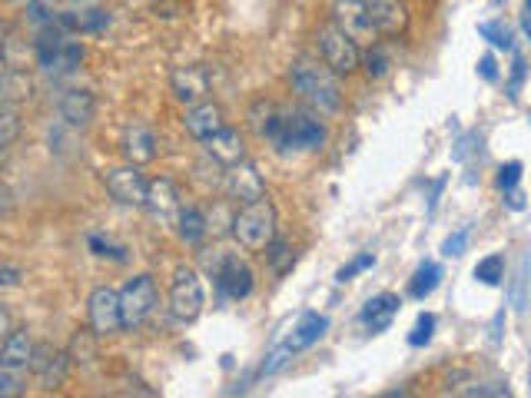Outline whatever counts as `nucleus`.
Segmentation results:
<instances>
[{"instance_id": "nucleus-12", "label": "nucleus", "mask_w": 531, "mask_h": 398, "mask_svg": "<svg viewBox=\"0 0 531 398\" xmlns=\"http://www.w3.org/2000/svg\"><path fill=\"white\" fill-rule=\"evenodd\" d=\"M226 193H229V199H236L239 206L256 203V199L266 196V180L253 163L239 160L229 166V173H226Z\"/></svg>"}, {"instance_id": "nucleus-8", "label": "nucleus", "mask_w": 531, "mask_h": 398, "mask_svg": "<svg viewBox=\"0 0 531 398\" xmlns=\"http://www.w3.org/2000/svg\"><path fill=\"white\" fill-rule=\"evenodd\" d=\"M87 322L90 329L107 339V335H117L123 329V316H120V292L110 286H97L87 299Z\"/></svg>"}, {"instance_id": "nucleus-38", "label": "nucleus", "mask_w": 531, "mask_h": 398, "mask_svg": "<svg viewBox=\"0 0 531 398\" xmlns=\"http://www.w3.org/2000/svg\"><path fill=\"white\" fill-rule=\"evenodd\" d=\"M478 77H482L485 83H495V80H498V64H495L492 54L478 57Z\"/></svg>"}, {"instance_id": "nucleus-9", "label": "nucleus", "mask_w": 531, "mask_h": 398, "mask_svg": "<svg viewBox=\"0 0 531 398\" xmlns=\"http://www.w3.org/2000/svg\"><path fill=\"white\" fill-rule=\"evenodd\" d=\"M103 186H107V193L117 199L120 206H143L147 203L150 180L140 173L137 163H127V166H117V170H110L107 176H103Z\"/></svg>"}, {"instance_id": "nucleus-47", "label": "nucleus", "mask_w": 531, "mask_h": 398, "mask_svg": "<svg viewBox=\"0 0 531 398\" xmlns=\"http://www.w3.org/2000/svg\"><path fill=\"white\" fill-rule=\"evenodd\" d=\"M4 40H7V24L0 20V44H4Z\"/></svg>"}, {"instance_id": "nucleus-14", "label": "nucleus", "mask_w": 531, "mask_h": 398, "mask_svg": "<svg viewBox=\"0 0 531 398\" xmlns=\"http://www.w3.org/2000/svg\"><path fill=\"white\" fill-rule=\"evenodd\" d=\"M57 113H60V120H64L67 127L83 130V127H90L93 113H97V100H93L90 90H80V87L64 90V93H60V100H57Z\"/></svg>"}, {"instance_id": "nucleus-4", "label": "nucleus", "mask_w": 531, "mask_h": 398, "mask_svg": "<svg viewBox=\"0 0 531 398\" xmlns=\"http://www.w3.org/2000/svg\"><path fill=\"white\" fill-rule=\"evenodd\" d=\"M206 309V289L200 272L190 266H180L170 282V312L176 322H196Z\"/></svg>"}, {"instance_id": "nucleus-35", "label": "nucleus", "mask_w": 531, "mask_h": 398, "mask_svg": "<svg viewBox=\"0 0 531 398\" xmlns=\"http://www.w3.org/2000/svg\"><path fill=\"white\" fill-rule=\"evenodd\" d=\"M522 183V163L512 160V163H505L502 170H498V190H515V186Z\"/></svg>"}, {"instance_id": "nucleus-6", "label": "nucleus", "mask_w": 531, "mask_h": 398, "mask_svg": "<svg viewBox=\"0 0 531 398\" xmlns=\"http://www.w3.org/2000/svg\"><path fill=\"white\" fill-rule=\"evenodd\" d=\"M332 24H336L349 40H356L359 47L379 44V27L372 20L369 7L362 0H332Z\"/></svg>"}, {"instance_id": "nucleus-49", "label": "nucleus", "mask_w": 531, "mask_h": 398, "mask_svg": "<svg viewBox=\"0 0 531 398\" xmlns=\"http://www.w3.org/2000/svg\"><path fill=\"white\" fill-rule=\"evenodd\" d=\"M525 10H528V14H531V0H528V4H525Z\"/></svg>"}, {"instance_id": "nucleus-5", "label": "nucleus", "mask_w": 531, "mask_h": 398, "mask_svg": "<svg viewBox=\"0 0 531 398\" xmlns=\"http://www.w3.org/2000/svg\"><path fill=\"white\" fill-rule=\"evenodd\" d=\"M156 299H160V292H156V279L150 276V272H140V276H133L127 286L120 289L123 329H140L143 322L153 316Z\"/></svg>"}, {"instance_id": "nucleus-48", "label": "nucleus", "mask_w": 531, "mask_h": 398, "mask_svg": "<svg viewBox=\"0 0 531 398\" xmlns=\"http://www.w3.org/2000/svg\"><path fill=\"white\" fill-rule=\"evenodd\" d=\"M0 206H4V190H0Z\"/></svg>"}, {"instance_id": "nucleus-43", "label": "nucleus", "mask_w": 531, "mask_h": 398, "mask_svg": "<svg viewBox=\"0 0 531 398\" xmlns=\"http://www.w3.org/2000/svg\"><path fill=\"white\" fill-rule=\"evenodd\" d=\"M4 110H7V83L0 80V113H4Z\"/></svg>"}, {"instance_id": "nucleus-45", "label": "nucleus", "mask_w": 531, "mask_h": 398, "mask_svg": "<svg viewBox=\"0 0 531 398\" xmlns=\"http://www.w3.org/2000/svg\"><path fill=\"white\" fill-rule=\"evenodd\" d=\"M522 27H525V34L531 37V14H525V17H522Z\"/></svg>"}, {"instance_id": "nucleus-2", "label": "nucleus", "mask_w": 531, "mask_h": 398, "mask_svg": "<svg viewBox=\"0 0 531 398\" xmlns=\"http://www.w3.org/2000/svg\"><path fill=\"white\" fill-rule=\"evenodd\" d=\"M233 239L246 253H266V246L276 239V206L269 203V196L239 206L233 216Z\"/></svg>"}, {"instance_id": "nucleus-31", "label": "nucleus", "mask_w": 531, "mask_h": 398, "mask_svg": "<svg viewBox=\"0 0 531 398\" xmlns=\"http://www.w3.org/2000/svg\"><path fill=\"white\" fill-rule=\"evenodd\" d=\"M362 67H366V73H369L372 80L385 77V73H389V67H392L389 50H385L382 44H372V47H369V54L362 57Z\"/></svg>"}, {"instance_id": "nucleus-11", "label": "nucleus", "mask_w": 531, "mask_h": 398, "mask_svg": "<svg viewBox=\"0 0 531 398\" xmlns=\"http://www.w3.org/2000/svg\"><path fill=\"white\" fill-rule=\"evenodd\" d=\"M70 365H74L70 352H60V349H54V345H37L34 365H30V372L37 375V382L44 385V389L54 392V389H60V385L67 382Z\"/></svg>"}, {"instance_id": "nucleus-7", "label": "nucleus", "mask_w": 531, "mask_h": 398, "mask_svg": "<svg viewBox=\"0 0 531 398\" xmlns=\"http://www.w3.org/2000/svg\"><path fill=\"white\" fill-rule=\"evenodd\" d=\"M326 146V127L312 113H283V136L279 150H322Z\"/></svg>"}, {"instance_id": "nucleus-36", "label": "nucleus", "mask_w": 531, "mask_h": 398, "mask_svg": "<svg viewBox=\"0 0 531 398\" xmlns=\"http://www.w3.org/2000/svg\"><path fill=\"white\" fill-rule=\"evenodd\" d=\"M90 249H93V253H97L100 259H117V263H123V259H127V256H123L120 246H113L110 239H103V236H90Z\"/></svg>"}, {"instance_id": "nucleus-30", "label": "nucleus", "mask_w": 531, "mask_h": 398, "mask_svg": "<svg viewBox=\"0 0 531 398\" xmlns=\"http://www.w3.org/2000/svg\"><path fill=\"white\" fill-rule=\"evenodd\" d=\"M475 279L478 282H485V286H498V282L505 279V256H485V259H478V266H475Z\"/></svg>"}, {"instance_id": "nucleus-21", "label": "nucleus", "mask_w": 531, "mask_h": 398, "mask_svg": "<svg viewBox=\"0 0 531 398\" xmlns=\"http://www.w3.org/2000/svg\"><path fill=\"white\" fill-rule=\"evenodd\" d=\"M123 156H127L130 163L137 166H147L156 160V136L150 127H143V123H133L123 133Z\"/></svg>"}, {"instance_id": "nucleus-46", "label": "nucleus", "mask_w": 531, "mask_h": 398, "mask_svg": "<svg viewBox=\"0 0 531 398\" xmlns=\"http://www.w3.org/2000/svg\"><path fill=\"white\" fill-rule=\"evenodd\" d=\"M4 73H7V57L0 54V80H4Z\"/></svg>"}, {"instance_id": "nucleus-29", "label": "nucleus", "mask_w": 531, "mask_h": 398, "mask_svg": "<svg viewBox=\"0 0 531 398\" xmlns=\"http://www.w3.org/2000/svg\"><path fill=\"white\" fill-rule=\"evenodd\" d=\"M27 392V372L0 362V398H14Z\"/></svg>"}, {"instance_id": "nucleus-1", "label": "nucleus", "mask_w": 531, "mask_h": 398, "mask_svg": "<svg viewBox=\"0 0 531 398\" xmlns=\"http://www.w3.org/2000/svg\"><path fill=\"white\" fill-rule=\"evenodd\" d=\"M289 83L293 90L303 97L309 107H316L319 113H339L342 110V87L339 77L319 60H296L289 70Z\"/></svg>"}, {"instance_id": "nucleus-25", "label": "nucleus", "mask_w": 531, "mask_h": 398, "mask_svg": "<svg viewBox=\"0 0 531 398\" xmlns=\"http://www.w3.org/2000/svg\"><path fill=\"white\" fill-rule=\"evenodd\" d=\"M442 282V266L439 263H422L419 269H415V276L409 279V296L412 299H429L435 289H439Z\"/></svg>"}, {"instance_id": "nucleus-34", "label": "nucleus", "mask_w": 531, "mask_h": 398, "mask_svg": "<svg viewBox=\"0 0 531 398\" xmlns=\"http://www.w3.org/2000/svg\"><path fill=\"white\" fill-rule=\"evenodd\" d=\"M468 236H472V229H468V226L455 229L452 236H445V243H442V256H449V259L462 256V253H465V246H468Z\"/></svg>"}, {"instance_id": "nucleus-16", "label": "nucleus", "mask_w": 531, "mask_h": 398, "mask_svg": "<svg viewBox=\"0 0 531 398\" xmlns=\"http://www.w3.org/2000/svg\"><path fill=\"white\" fill-rule=\"evenodd\" d=\"M183 127H186V133L193 136V140L203 143V140H210L216 130L226 127V123H223V110L216 107V103H210V100H200V103H193V107H186Z\"/></svg>"}, {"instance_id": "nucleus-18", "label": "nucleus", "mask_w": 531, "mask_h": 398, "mask_svg": "<svg viewBox=\"0 0 531 398\" xmlns=\"http://www.w3.org/2000/svg\"><path fill=\"white\" fill-rule=\"evenodd\" d=\"M34 352H37V342L30 339L27 329L7 332L4 342H0V362L14 365V369H24V372H30V365H34Z\"/></svg>"}, {"instance_id": "nucleus-20", "label": "nucleus", "mask_w": 531, "mask_h": 398, "mask_svg": "<svg viewBox=\"0 0 531 398\" xmlns=\"http://www.w3.org/2000/svg\"><path fill=\"white\" fill-rule=\"evenodd\" d=\"M203 146H206V153H210L213 160L223 163V166H233V163H239V160H246V143H243V136H239L236 130H229V127L216 130L210 140H203Z\"/></svg>"}, {"instance_id": "nucleus-24", "label": "nucleus", "mask_w": 531, "mask_h": 398, "mask_svg": "<svg viewBox=\"0 0 531 398\" xmlns=\"http://www.w3.org/2000/svg\"><path fill=\"white\" fill-rule=\"evenodd\" d=\"M176 233H180L186 246H196L210 233V223H206V216L196 206H180V213H176Z\"/></svg>"}, {"instance_id": "nucleus-42", "label": "nucleus", "mask_w": 531, "mask_h": 398, "mask_svg": "<svg viewBox=\"0 0 531 398\" xmlns=\"http://www.w3.org/2000/svg\"><path fill=\"white\" fill-rule=\"evenodd\" d=\"M7 332H10V316H7V309L0 306V339H4Z\"/></svg>"}, {"instance_id": "nucleus-19", "label": "nucleus", "mask_w": 531, "mask_h": 398, "mask_svg": "<svg viewBox=\"0 0 531 398\" xmlns=\"http://www.w3.org/2000/svg\"><path fill=\"white\" fill-rule=\"evenodd\" d=\"M150 209L153 219H170L180 213V193H176L173 180H166V176H156V180H150L147 186V203H143Z\"/></svg>"}, {"instance_id": "nucleus-13", "label": "nucleus", "mask_w": 531, "mask_h": 398, "mask_svg": "<svg viewBox=\"0 0 531 398\" xmlns=\"http://www.w3.org/2000/svg\"><path fill=\"white\" fill-rule=\"evenodd\" d=\"M170 90L173 97L186 103V107H193V103L206 100V93H210V73L203 67H176L173 77H170Z\"/></svg>"}, {"instance_id": "nucleus-26", "label": "nucleus", "mask_w": 531, "mask_h": 398, "mask_svg": "<svg viewBox=\"0 0 531 398\" xmlns=\"http://www.w3.org/2000/svg\"><path fill=\"white\" fill-rule=\"evenodd\" d=\"M266 259H269V269H273L276 276H286V272L296 266V249L289 243H283V239H273V243L266 246Z\"/></svg>"}, {"instance_id": "nucleus-3", "label": "nucleus", "mask_w": 531, "mask_h": 398, "mask_svg": "<svg viewBox=\"0 0 531 398\" xmlns=\"http://www.w3.org/2000/svg\"><path fill=\"white\" fill-rule=\"evenodd\" d=\"M316 47H319V60L326 64L336 77H349L362 67V50L356 40H349L336 24H326L316 30Z\"/></svg>"}, {"instance_id": "nucleus-32", "label": "nucleus", "mask_w": 531, "mask_h": 398, "mask_svg": "<svg viewBox=\"0 0 531 398\" xmlns=\"http://www.w3.org/2000/svg\"><path fill=\"white\" fill-rule=\"evenodd\" d=\"M376 266V256L372 253H359L356 259H352L349 266H342L339 272H336V282H349V279H356L359 272H366V269H372Z\"/></svg>"}, {"instance_id": "nucleus-15", "label": "nucleus", "mask_w": 531, "mask_h": 398, "mask_svg": "<svg viewBox=\"0 0 531 398\" xmlns=\"http://www.w3.org/2000/svg\"><path fill=\"white\" fill-rule=\"evenodd\" d=\"M369 7L372 20H376L379 34L385 37H402L409 30V10L402 0H362Z\"/></svg>"}, {"instance_id": "nucleus-28", "label": "nucleus", "mask_w": 531, "mask_h": 398, "mask_svg": "<svg viewBox=\"0 0 531 398\" xmlns=\"http://www.w3.org/2000/svg\"><path fill=\"white\" fill-rule=\"evenodd\" d=\"M478 37H485L488 44L498 47V50H512L515 47L512 30H508L505 20H485V24H478Z\"/></svg>"}, {"instance_id": "nucleus-22", "label": "nucleus", "mask_w": 531, "mask_h": 398, "mask_svg": "<svg viewBox=\"0 0 531 398\" xmlns=\"http://www.w3.org/2000/svg\"><path fill=\"white\" fill-rule=\"evenodd\" d=\"M110 24V17L103 14L100 7H87V10H60L57 27L64 34H97Z\"/></svg>"}, {"instance_id": "nucleus-23", "label": "nucleus", "mask_w": 531, "mask_h": 398, "mask_svg": "<svg viewBox=\"0 0 531 398\" xmlns=\"http://www.w3.org/2000/svg\"><path fill=\"white\" fill-rule=\"evenodd\" d=\"M326 329H329V319H326V316H319V312H306V316L296 322V329H293V335L286 339V345H289V349H293V355H296V352L309 349V345H316L322 335H326Z\"/></svg>"}, {"instance_id": "nucleus-39", "label": "nucleus", "mask_w": 531, "mask_h": 398, "mask_svg": "<svg viewBox=\"0 0 531 398\" xmlns=\"http://www.w3.org/2000/svg\"><path fill=\"white\" fill-rule=\"evenodd\" d=\"M522 80H525V57H515V70H512V83H508V97H518V90H522Z\"/></svg>"}, {"instance_id": "nucleus-17", "label": "nucleus", "mask_w": 531, "mask_h": 398, "mask_svg": "<svg viewBox=\"0 0 531 398\" xmlns=\"http://www.w3.org/2000/svg\"><path fill=\"white\" fill-rule=\"evenodd\" d=\"M399 296H392V292H382V296H372L366 306H362V312H359V322L366 326L372 335H379V332H385L392 326V319L399 316Z\"/></svg>"}, {"instance_id": "nucleus-41", "label": "nucleus", "mask_w": 531, "mask_h": 398, "mask_svg": "<svg viewBox=\"0 0 531 398\" xmlns=\"http://www.w3.org/2000/svg\"><path fill=\"white\" fill-rule=\"evenodd\" d=\"M442 186H445V176H439L432 186V199H429V213H435V206H439V193H442Z\"/></svg>"}, {"instance_id": "nucleus-10", "label": "nucleus", "mask_w": 531, "mask_h": 398, "mask_svg": "<svg viewBox=\"0 0 531 398\" xmlns=\"http://www.w3.org/2000/svg\"><path fill=\"white\" fill-rule=\"evenodd\" d=\"M213 279L226 299H246L249 292H253V269L233 253H223L220 259H216Z\"/></svg>"}, {"instance_id": "nucleus-40", "label": "nucleus", "mask_w": 531, "mask_h": 398, "mask_svg": "<svg viewBox=\"0 0 531 398\" xmlns=\"http://www.w3.org/2000/svg\"><path fill=\"white\" fill-rule=\"evenodd\" d=\"M20 272L17 266H0V289H14V286H20Z\"/></svg>"}, {"instance_id": "nucleus-44", "label": "nucleus", "mask_w": 531, "mask_h": 398, "mask_svg": "<svg viewBox=\"0 0 531 398\" xmlns=\"http://www.w3.org/2000/svg\"><path fill=\"white\" fill-rule=\"evenodd\" d=\"M7 146H10V140H4V136H0V163L7 160Z\"/></svg>"}, {"instance_id": "nucleus-33", "label": "nucleus", "mask_w": 531, "mask_h": 398, "mask_svg": "<svg viewBox=\"0 0 531 398\" xmlns=\"http://www.w3.org/2000/svg\"><path fill=\"white\" fill-rule=\"evenodd\" d=\"M432 332H435V316H432V312H422V316L415 319V329L409 335V345H429L432 342Z\"/></svg>"}, {"instance_id": "nucleus-37", "label": "nucleus", "mask_w": 531, "mask_h": 398, "mask_svg": "<svg viewBox=\"0 0 531 398\" xmlns=\"http://www.w3.org/2000/svg\"><path fill=\"white\" fill-rule=\"evenodd\" d=\"M289 355H293V349H289V345L283 342L276 352H269V359L263 362V372H259V375H273V372H279V369H283V365L289 362Z\"/></svg>"}, {"instance_id": "nucleus-27", "label": "nucleus", "mask_w": 531, "mask_h": 398, "mask_svg": "<svg viewBox=\"0 0 531 398\" xmlns=\"http://www.w3.org/2000/svg\"><path fill=\"white\" fill-rule=\"evenodd\" d=\"M97 339L100 335L93 332V329H80L77 335H74V342H70V359H74L77 365H87V362H93L97 359Z\"/></svg>"}]
</instances>
